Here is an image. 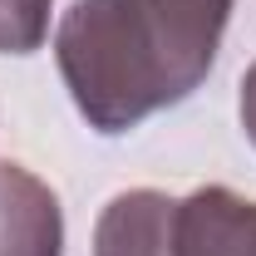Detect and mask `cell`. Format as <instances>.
<instances>
[{"instance_id":"obj_1","label":"cell","mask_w":256,"mask_h":256,"mask_svg":"<svg viewBox=\"0 0 256 256\" xmlns=\"http://www.w3.org/2000/svg\"><path fill=\"white\" fill-rule=\"evenodd\" d=\"M236 0H74L54 25V64L79 118L124 138L192 98L222 50Z\"/></svg>"},{"instance_id":"obj_6","label":"cell","mask_w":256,"mask_h":256,"mask_svg":"<svg viewBox=\"0 0 256 256\" xmlns=\"http://www.w3.org/2000/svg\"><path fill=\"white\" fill-rule=\"evenodd\" d=\"M236 114H242V133L252 138V148H256V60H252V69L242 74V94H236Z\"/></svg>"},{"instance_id":"obj_3","label":"cell","mask_w":256,"mask_h":256,"mask_svg":"<svg viewBox=\"0 0 256 256\" xmlns=\"http://www.w3.org/2000/svg\"><path fill=\"white\" fill-rule=\"evenodd\" d=\"M94 256H178V197L158 188L108 197L94 222Z\"/></svg>"},{"instance_id":"obj_4","label":"cell","mask_w":256,"mask_h":256,"mask_svg":"<svg viewBox=\"0 0 256 256\" xmlns=\"http://www.w3.org/2000/svg\"><path fill=\"white\" fill-rule=\"evenodd\" d=\"M178 256H256V202L222 182L178 197Z\"/></svg>"},{"instance_id":"obj_2","label":"cell","mask_w":256,"mask_h":256,"mask_svg":"<svg viewBox=\"0 0 256 256\" xmlns=\"http://www.w3.org/2000/svg\"><path fill=\"white\" fill-rule=\"evenodd\" d=\"M0 256H64L54 188L10 158H0Z\"/></svg>"},{"instance_id":"obj_5","label":"cell","mask_w":256,"mask_h":256,"mask_svg":"<svg viewBox=\"0 0 256 256\" xmlns=\"http://www.w3.org/2000/svg\"><path fill=\"white\" fill-rule=\"evenodd\" d=\"M54 0H0V54H34L50 40Z\"/></svg>"}]
</instances>
